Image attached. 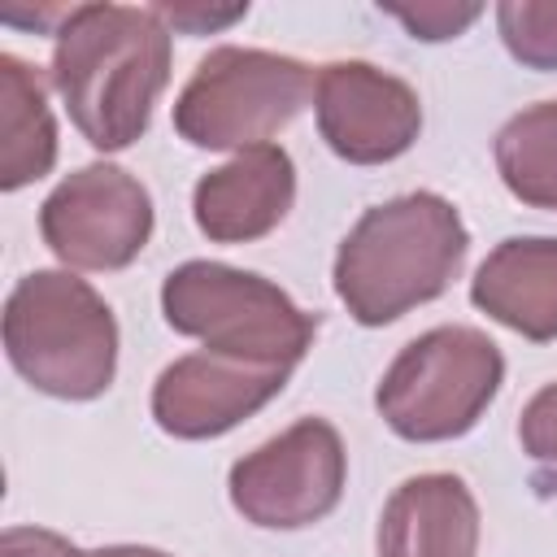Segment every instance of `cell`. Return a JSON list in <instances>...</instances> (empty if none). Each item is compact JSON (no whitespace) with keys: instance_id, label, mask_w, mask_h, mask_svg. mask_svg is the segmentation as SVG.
<instances>
[{"instance_id":"obj_1","label":"cell","mask_w":557,"mask_h":557,"mask_svg":"<svg viewBox=\"0 0 557 557\" xmlns=\"http://www.w3.org/2000/svg\"><path fill=\"white\" fill-rule=\"evenodd\" d=\"M170 83V26L157 9L74 4L52 44V87L100 152L131 148Z\"/></svg>"},{"instance_id":"obj_2","label":"cell","mask_w":557,"mask_h":557,"mask_svg":"<svg viewBox=\"0 0 557 557\" xmlns=\"http://www.w3.org/2000/svg\"><path fill=\"white\" fill-rule=\"evenodd\" d=\"M466 244L470 235L444 196L409 191L383 200L344 235L335 252V296L361 326L396 322L453 283Z\"/></svg>"},{"instance_id":"obj_3","label":"cell","mask_w":557,"mask_h":557,"mask_svg":"<svg viewBox=\"0 0 557 557\" xmlns=\"http://www.w3.org/2000/svg\"><path fill=\"white\" fill-rule=\"evenodd\" d=\"M4 352L35 392L91 400L113 383L117 322L87 278L35 270L4 300Z\"/></svg>"},{"instance_id":"obj_4","label":"cell","mask_w":557,"mask_h":557,"mask_svg":"<svg viewBox=\"0 0 557 557\" xmlns=\"http://www.w3.org/2000/svg\"><path fill=\"white\" fill-rule=\"evenodd\" d=\"M161 313L178 335L200 339L209 352L287 370L305 357L318 331L283 287L222 261H183L170 270L161 283Z\"/></svg>"},{"instance_id":"obj_5","label":"cell","mask_w":557,"mask_h":557,"mask_svg":"<svg viewBox=\"0 0 557 557\" xmlns=\"http://www.w3.org/2000/svg\"><path fill=\"white\" fill-rule=\"evenodd\" d=\"M505 379L500 348L474 326H435L405 344L387 366L374 405L383 422L413 444L466 435Z\"/></svg>"},{"instance_id":"obj_6","label":"cell","mask_w":557,"mask_h":557,"mask_svg":"<svg viewBox=\"0 0 557 557\" xmlns=\"http://www.w3.org/2000/svg\"><path fill=\"white\" fill-rule=\"evenodd\" d=\"M313 74L296 57L265 48H213L174 100V131L196 148H257L309 100Z\"/></svg>"},{"instance_id":"obj_7","label":"cell","mask_w":557,"mask_h":557,"mask_svg":"<svg viewBox=\"0 0 557 557\" xmlns=\"http://www.w3.org/2000/svg\"><path fill=\"white\" fill-rule=\"evenodd\" d=\"M344 440L322 418H300L231 466V505L252 527L296 531L326 518L344 496Z\"/></svg>"},{"instance_id":"obj_8","label":"cell","mask_w":557,"mask_h":557,"mask_svg":"<svg viewBox=\"0 0 557 557\" xmlns=\"http://www.w3.org/2000/svg\"><path fill=\"white\" fill-rule=\"evenodd\" d=\"M44 244L78 270H122L152 235V200L122 165H83L39 209Z\"/></svg>"},{"instance_id":"obj_9","label":"cell","mask_w":557,"mask_h":557,"mask_svg":"<svg viewBox=\"0 0 557 557\" xmlns=\"http://www.w3.org/2000/svg\"><path fill=\"white\" fill-rule=\"evenodd\" d=\"M313 113L326 148L352 165H383L422 131L418 91L366 61L322 65L313 83Z\"/></svg>"},{"instance_id":"obj_10","label":"cell","mask_w":557,"mask_h":557,"mask_svg":"<svg viewBox=\"0 0 557 557\" xmlns=\"http://www.w3.org/2000/svg\"><path fill=\"white\" fill-rule=\"evenodd\" d=\"M287 374V366L239 361L209 348L187 352L161 370L152 387V418L174 440H213L270 405L283 392Z\"/></svg>"},{"instance_id":"obj_11","label":"cell","mask_w":557,"mask_h":557,"mask_svg":"<svg viewBox=\"0 0 557 557\" xmlns=\"http://www.w3.org/2000/svg\"><path fill=\"white\" fill-rule=\"evenodd\" d=\"M292 200H296L292 157L278 144H257L196 183L191 213L200 235H209L213 244H252L287 218Z\"/></svg>"},{"instance_id":"obj_12","label":"cell","mask_w":557,"mask_h":557,"mask_svg":"<svg viewBox=\"0 0 557 557\" xmlns=\"http://www.w3.org/2000/svg\"><path fill=\"white\" fill-rule=\"evenodd\" d=\"M479 505L457 474L405 479L379 518V557H474Z\"/></svg>"},{"instance_id":"obj_13","label":"cell","mask_w":557,"mask_h":557,"mask_svg":"<svg viewBox=\"0 0 557 557\" xmlns=\"http://www.w3.org/2000/svg\"><path fill=\"white\" fill-rule=\"evenodd\" d=\"M470 300L535 344L557 339V239L518 235L496 244L470 283Z\"/></svg>"},{"instance_id":"obj_14","label":"cell","mask_w":557,"mask_h":557,"mask_svg":"<svg viewBox=\"0 0 557 557\" xmlns=\"http://www.w3.org/2000/svg\"><path fill=\"white\" fill-rule=\"evenodd\" d=\"M57 161V122L39 74L13 52L0 57V187L17 191L44 178Z\"/></svg>"},{"instance_id":"obj_15","label":"cell","mask_w":557,"mask_h":557,"mask_svg":"<svg viewBox=\"0 0 557 557\" xmlns=\"http://www.w3.org/2000/svg\"><path fill=\"white\" fill-rule=\"evenodd\" d=\"M496 170L522 205L557 209V100L531 104L500 126Z\"/></svg>"},{"instance_id":"obj_16","label":"cell","mask_w":557,"mask_h":557,"mask_svg":"<svg viewBox=\"0 0 557 557\" xmlns=\"http://www.w3.org/2000/svg\"><path fill=\"white\" fill-rule=\"evenodd\" d=\"M496 26L513 61L557 70V0H500Z\"/></svg>"},{"instance_id":"obj_17","label":"cell","mask_w":557,"mask_h":557,"mask_svg":"<svg viewBox=\"0 0 557 557\" xmlns=\"http://www.w3.org/2000/svg\"><path fill=\"white\" fill-rule=\"evenodd\" d=\"M387 17H396L413 39H453L470 22L483 17V4H448V0H422V4H379Z\"/></svg>"},{"instance_id":"obj_18","label":"cell","mask_w":557,"mask_h":557,"mask_svg":"<svg viewBox=\"0 0 557 557\" xmlns=\"http://www.w3.org/2000/svg\"><path fill=\"white\" fill-rule=\"evenodd\" d=\"M518 440H522V448L535 466L557 474V383L540 387L527 400V409L518 418Z\"/></svg>"},{"instance_id":"obj_19","label":"cell","mask_w":557,"mask_h":557,"mask_svg":"<svg viewBox=\"0 0 557 557\" xmlns=\"http://www.w3.org/2000/svg\"><path fill=\"white\" fill-rule=\"evenodd\" d=\"M244 13H248V4H157V17L174 30H187V35L222 30V26L239 22Z\"/></svg>"},{"instance_id":"obj_20","label":"cell","mask_w":557,"mask_h":557,"mask_svg":"<svg viewBox=\"0 0 557 557\" xmlns=\"http://www.w3.org/2000/svg\"><path fill=\"white\" fill-rule=\"evenodd\" d=\"M0 557H87L65 535L44 527H9L0 535Z\"/></svg>"},{"instance_id":"obj_21","label":"cell","mask_w":557,"mask_h":557,"mask_svg":"<svg viewBox=\"0 0 557 557\" xmlns=\"http://www.w3.org/2000/svg\"><path fill=\"white\" fill-rule=\"evenodd\" d=\"M87 557H170L161 548H139V544H113V548H96Z\"/></svg>"}]
</instances>
